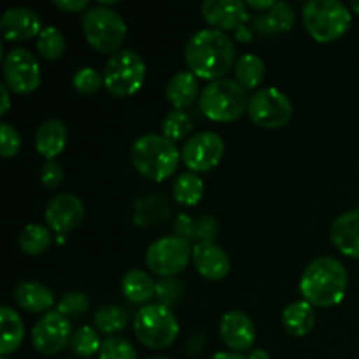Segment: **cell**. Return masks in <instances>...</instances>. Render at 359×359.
Returning <instances> with one entry per match:
<instances>
[{"instance_id": "10", "label": "cell", "mask_w": 359, "mask_h": 359, "mask_svg": "<svg viewBox=\"0 0 359 359\" xmlns=\"http://www.w3.org/2000/svg\"><path fill=\"white\" fill-rule=\"evenodd\" d=\"M248 114L259 128L279 130L293 118V102L277 88H263L249 98Z\"/></svg>"}, {"instance_id": "41", "label": "cell", "mask_w": 359, "mask_h": 359, "mask_svg": "<svg viewBox=\"0 0 359 359\" xmlns=\"http://www.w3.org/2000/svg\"><path fill=\"white\" fill-rule=\"evenodd\" d=\"M219 233V223L214 216H200L196 219V244L198 242H214Z\"/></svg>"}, {"instance_id": "18", "label": "cell", "mask_w": 359, "mask_h": 359, "mask_svg": "<svg viewBox=\"0 0 359 359\" xmlns=\"http://www.w3.org/2000/svg\"><path fill=\"white\" fill-rule=\"evenodd\" d=\"M193 263L207 280H223L231 269L230 258L216 242H198L193 245Z\"/></svg>"}, {"instance_id": "6", "label": "cell", "mask_w": 359, "mask_h": 359, "mask_svg": "<svg viewBox=\"0 0 359 359\" xmlns=\"http://www.w3.org/2000/svg\"><path fill=\"white\" fill-rule=\"evenodd\" d=\"M126 23L123 16L105 6L88 9L83 16V32L88 44L98 53L114 55L126 39Z\"/></svg>"}, {"instance_id": "51", "label": "cell", "mask_w": 359, "mask_h": 359, "mask_svg": "<svg viewBox=\"0 0 359 359\" xmlns=\"http://www.w3.org/2000/svg\"><path fill=\"white\" fill-rule=\"evenodd\" d=\"M147 359H170V358H167V356H151V358H147Z\"/></svg>"}, {"instance_id": "49", "label": "cell", "mask_w": 359, "mask_h": 359, "mask_svg": "<svg viewBox=\"0 0 359 359\" xmlns=\"http://www.w3.org/2000/svg\"><path fill=\"white\" fill-rule=\"evenodd\" d=\"M248 359H270V354L263 349H255L249 353Z\"/></svg>"}, {"instance_id": "16", "label": "cell", "mask_w": 359, "mask_h": 359, "mask_svg": "<svg viewBox=\"0 0 359 359\" xmlns=\"http://www.w3.org/2000/svg\"><path fill=\"white\" fill-rule=\"evenodd\" d=\"M221 340L228 349L235 353L251 351L256 340V328L252 319L241 311H230L221 318L219 323Z\"/></svg>"}, {"instance_id": "7", "label": "cell", "mask_w": 359, "mask_h": 359, "mask_svg": "<svg viewBox=\"0 0 359 359\" xmlns=\"http://www.w3.org/2000/svg\"><path fill=\"white\" fill-rule=\"evenodd\" d=\"M146 81V63L133 49H119L109 56L104 69V86L112 97H133Z\"/></svg>"}, {"instance_id": "24", "label": "cell", "mask_w": 359, "mask_h": 359, "mask_svg": "<svg viewBox=\"0 0 359 359\" xmlns=\"http://www.w3.org/2000/svg\"><path fill=\"white\" fill-rule=\"evenodd\" d=\"M25 339V325L14 309L4 305L0 309V354L7 358L16 353Z\"/></svg>"}, {"instance_id": "33", "label": "cell", "mask_w": 359, "mask_h": 359, "mask_svg": "<svg viewBox=\"0 0 359 359\" xmlns=\"http://www.w3.org/2000/svg\"><path fill=\"white\" fill-rule=\"evenodd\" d=\"M191 130L193 121L184 111H175L174 109L165 116L163 123H161V135L174 144L179 140H184L191 133Z\"/></svg>"}, {"instance_id": "38", "label": "cell", "mask_w": 359, "mask_h": 359, "mask_svg": "<svg viewBox=\"0 0 359 359\" xmlns=\"http://www.w3.org/2000/svg\"><path fill=\"white\" fill-rule=\"evenodd\" d=\"M182 291H184V286L175 277H168V279H161L156 283L158 302H160V305H165L168 309L181 300Z\"/></svg>"}, {"instance_id": "17", "label": "cell", "mask_w": 359, "mask_h": 359, "mask_svg": "<svg viewBox=\"0 0 359 359\" xmlns=\"http://www.w3.org/2000/svg\"><path fill=\"white\" fill-rule=\"evenodd\" d=\"M0 30L6 41L25 42L28 39L39 37L42 23L39 14L30 7H11L2 14Z\"/></svg>"}, {"instance_id": "39", "label": "cell", "mask_w": 359, "mask_h": 359, "mask_svg": "<svg viewBox=\"0 0 359 359\" xmlns=\"http://www.w3.org/2000/svg\"><path fill=\"white\" fill-rule=\"evenodd\" d=\"M21 149V137L16 128L9 125V123H0V154L2 158L9 160L14 158Z\"/></svg>"}, {"instance_id": "34", "label": "cell", "mask_w": 359, "mask_h": 359, "mask_svg": "<svg viewBox=\"0 0 359 359\" xmlns=\"http://www.w3.org/2000/svg\"><path fill=\"white\" fill-rule=\"evenodd\" d=\"M70 347L74 353L79 358H91L97 353H100V337L98 332L91 326H83L77 332H74L72 340H70Z\"/></svg>"}, {"instance_id": "44", "label": "cell", "mask_w": 359, "mask_h": 359, "mask_svg": "<svg viewBox=\"0 0 359 359\" xmlns=\"http://www.w3.org/2000/svg\"><path fill=\"white\" fill-rule=\"evenodd\" d=\"M203 347H205V337H203V333H195L188 342V354L189 356H198Z\"/></svg>"}, {"instance_id": "11", "label": "cell", "mask_w": 359, "mask_h": 359, "mask_svg": "<svg viewBox=\"0 0 359 359\" xmlns=\"http://www.w3.org/2000/svg\"><path fill=\"white\" fill-rule=\"evenodd\" d=\"M4 84L13 93L28 95L41 86V65L25 48H14L4 56Z\"/></svg>"}, {"instance_id": "19", "label": "cell", "mask_w": 359, "mask_h": 359, "mask_svg": "<svg viewBox=\"0 0 359 359\" xmlns=\"http://www.w3.org/2000/svg\"><path fill=\"white\" fill-rule=\"evenodd\" d=\"M330 238L344 256L359 259V209L340 214L333 221Z\"/></svg>"}, {"instance_id": "46", "label": "cell", "mask_w": 359, "mask_h": 359, "mask_svg": "<svg viewBox=\"0 0 359 359\" xmlns=\"http://www.w3.org/2000/svg\"><path fill=\"white\" fill-rule=\"evenodd\" d=\"M0 93H2V107H0V116H6L7 111L11 109V93H9V88L6 84L0 86Z\"/></svg>"}, {"instance_id": "26", "label": "cell", "mask_w": 359, "mask_h": 359, "mask_svg": "<svg viewBox=\"0 0 359 359\" xmlns=\"http://www.w3.org/2000/svg\"><path fill=\"white\" fill-rule=\"evenodd\" d=\"M316 325V312L309 302H293L283 312V326L290 335L305 337Z\"/></svg>"}, {"instance_id": "9", "label": "cell", "mask_w": 359, "mask_h": 359, "mask_svg": "<svg viewBox=\"0 0 359 359\" xmlns=\"http://www.w3.org/2000/svg\"><path fill=\"white\" fill-rule=\"evenodd\" d=\"M193 259V248L181 237H161L146 251V265L156 276L168 279L181 273Z\"/></svg>"}, {"instance_id": "29", "label": "cell", "mask_w": 359, "mask_h": 359, "mask_svg": "<svg viewBox=\"0 0 359 359\" xmlns=\"http://www.w3.org/2000/svg\"><path fill=\"white\" fill-rule=\"evenodd\" d=\"M172 195L177 203L184 207H195L203 196V181L195 172H184L175 179Z\"/></svg>"}, {"instance_id": "21", "label": "cell", "mask_w": 359, "mask_h": 359, "mask_svg": "<svg viewBox=\"0 0 359 359\" xmlns=\"http://www.w3.org/2000/svg\"><path fill=\"white\" fill-rule=\"evenodd\" d=\"M252 28L255 32H258L259 35H279V34H287L291 28L294 27V11L290 4L286 2H277L266 13L256 14L255 18H251Z\"/></svg>"}, {"instance_id": "40", "label": "cell", "mask_w": 359, "mask_h": 359, "mask_svg": "<svg viewBox=\"0 0 359 359\" xmlns=\"http://www.w3.org/2000/svg\"><path fill=\"white\" fill-rule=\"evenodd\" d=\"M172 230H174L175 237L184 238L189 244H191V242L196 244V219H193L188 214H179V216L175 217L174 224H172Z\"/></svg>"}, {"instance_id": "3", "label": "cell", "mask_w": 359, "mask_h": 359, "mask_svg": "<svg viewBox=\"0 0 359 359\" xmlns=\"http://www.w3.org/2000/svg\"><path fill=\"white\" fill-rule=\"evenodd\" d=\"M130 158L140 175L161 182L177 170L182 156L172 140L156 133H146L133 142Z\"/></svg>"}, {"instance_id": "22", "label": "cell", "mask_w": 359, "mask_h": 359, "mask_svg": "<svg viewBox=\"0 0 359 359\" xmlns=\"http://www.w3.org/2000/svg\"><path fill=\"white\" fill-rule=\"evenodd\" d=\"M14 300L23 311L32 314H48L55 305V293L48 286L35 280H25L14 287Z\"/></svg>"}, {"instance_id": "14", "label": "cell", "mask_w": 359, "mask_h": 359, "mask_svg": "<svg viewBox=\"0 0 359 359\" xmlns=\"http://www.w3.org/2000/svg\"><path fill=\"white\" fill-rule=\"evenodd\" d=\"M46 223L49 224V230L56 231L58 235H65L79 228L86 216L84 203L77 198L76 195H63L55 196L46 207Z\"/></svg>"}, {"instance_id": "12", "label": "cell", "mask_w": 359, "mask_h": 359, "mask_svg": "<svg viewBox=\"0 0 359 359\" xmlns=\"http://www.w3.org/2000/svg\"><path fill=\"white\" fill-rule=\"evenodd\" d=\"M224 140L216 132H198L182 146L181 156L189 172H209L221 163L224 156Z\"/></svg>"}, {"instance_id": "8", "label": "cell", "mask_w": 359, "mask_h": 359, "mask_svg": "<svg viewBox=\"0 0 359 359\" xmlns=\"http://www.w3.org/2000/svg\"><path fill=\"white\" fill-rule=\"evenodd\" d=\"M137 339L149 349H167L179 335V323L174 312L160 304L144 305L133 321Z\"/></svg>"}, {"instance_id": "28", "label": "cell", "mask_w": 359, "mask_h": 359, "mask_svg": "<svg viewBox=\"0 0 359 359\" xmlns=\"http://www.w3.org/2000/svg\"><path fill=\"white\" fill-rule=\"evenodd\" d=\"M235 76H237V83L244 90H255L265 81L266 65L258 55L248 53L238 58L237 65H235Z\"/></svg>"}, {"instance_id": "32", "label": "cell", "mask_w": 359, "mask_h": 359, "mask_svg": "<svg viewBox=\"0 0 359 359\" xmlns=\"http://www.w3.org/2000/svg\"><path fill=\"white\" fill-rule=\"evenodd\" d=\"M37 51L48 62H56L65 53V37L56 27H44L37 37Z\"/></svg>"}, {"instance_id": "50", "label": "cell", "mask_w": 359, "mask_h": 359, "mask_svg": "<svg viewBox=\"0 0 359 359\" xmlns=\"http://www.w3.org/2000/svg\"><path fill=\"white\" fill-rule=\"evenodd\" d=\"M351 7H353V11L356 14H359V0H354L353 4H351Z\"/></svg>"}, {"instance_id": "37", "label": "cell", "mask_w": 359, "mask_h": 359, "mask_svg": "<svg viewBox=\"0 0 359 359\" xmlns=\"http://www.w3.org/2000/svg\"><path fill=\"white\" fill-rule=\"evenodd\" d=\"M98 359H139L132 344L121 337H109L102 342Z\"/></svg>"}, {"instance_id": "1", "label": "cell", "mask_w": 359, "mask_h": 359, "mask_svg": "<svg viewBox=\"0 0 359 359\" xmlns=\"http://www.w3.org/2000/svg\"><path fill=\"white\" fill-rule=\"evenodd\" d=\"M189 72L198 79L217 81L233 67L235 44L224 32L205 28L191 35L184 51Z\"/></svg>"}, {"instance_id": "52", "label": "cell", "mask_w": 359, "mask_h": 359, "mask_svg": "<svg viewBox=\"0 0 359 359\" xmlns=\"http://www.w3.org/2000/svg\"><path fill=\"white\" fill-rule=\"evenodd\" d=\"M0 359H7V358H4V356H2V358H0Z\"/></svg>"}, {"instance_id": "45", "label": "cell", "mask_w": 359, "mask_h": 359, "mask_svg": "<svg viewBox=\"0 0 359 359\" xmlns=\"http://www.w3.org/2000/svg\"><path fill=\"white\" fill-rule=\"evenodd\" d=\"M276 4L277 2H273V0H248L245 6L252 11H258V13H266V11L272 9Z\"/></svg>"}, {"instance_id": "2", "label": "cell", "mask_w": 359, "mask_h": 359, "mask_svg": "<svg viewBox=\"0 0 359 359\" xmlns=\"http://www.w3.org/2000/svg\"><path fill=\"white\" fill-rule=\"evenodd\" d=\"M347 270L332 256H321L307 265L300 279V293L312 307L330 309L339 305L347 293Z\"/></svg>"}, {"instance_id": "5", "label": "cell", "mask_w": 359, "mask_h": 359, "mask_svg": "<svg viewBox=\"0 0 359 359\" xmlns=\"http://www.w3.org/2000/svg\"><path fill=\"white\" fill-rule=\"evenodd\" d=\"M305 30L314 41L328 44L342 37L353 23V16L340 0H311L302 11Z\"/></svg>"}, {"instance_id": "47", "label": "cell", "mask_w": 359, "mask_h": 359, "mask_svg": "<svg viewBox=\"0 0 359 359\" xmlns=\"http://www.w3.org/2000/svg\"><path fill=\"white\" fill-rule=\"evenodd\" d=\"M235 37H237L238 42H249L252 39V32L248 27H242L241 30L235 32Z\"/></svg>"}, {"instance_id": "27", "label": "cell", "mask_w": 359, "mask_h": 359, "mask_svg": "<svg viewBox=\"0 0 359 359\" xmlns=\"http://www.w3.org/2000/svg\"><path fill=\"white\" fill-rule=\"evenodd\" d=\"M170 203L161 191L147 195L139 200L135 205V224L137 226H154L170 216Z\"/></svg>"}, {"instance_id": "35", "label": "cell", "mask_w": 359, "mask_h": 359, "mask_svg": "<svg viewBox=\"0 0 359 359\" xmlns=\"http://www.w3.org/2000/svg\"><path fill=\"white\" fill-rule=\"evenodd\" d=\"M88 309H90V298L83 291H70V293H65L58 300V305H56V311L62 316H65L67 319L81 318L83 314H86Z\"/></svg>"}, {"instance_id": "31", "label": "cell", "mask_w": 359, "mask_h": 359, "mask_svg": "<svg viewBox=\"0 0 359 359\" xmlns=\"http://www.w3.org/2000/svg\"><path fill=\"white\" fill-rule=\"evenodd\" d=\"M18 242H20V248L25 255L39 256L49 249L53 235L49 228L42 226V224H28L21 230Z\"/></svg>"}, {"instance_id": "36", "label": "cell", "mask_w": 359, "mask_h": 359, "mask_svg": "<svg viewBox=\"0 0 359 359\" xmlns=\"http://www.w3.org/2000/svg\"><path fill=\"white\" fill-rule=\"evenodd\" d=\"M72 86L81 95H95L104 86V74L93 67H83L74 74Z\"/></svg>"}, {"instance_id": "13", "label": "cell", "mask_w": 359, "mask_h": 359, "mask_svg": "<svg viewBox=\"0 0 359 359\" xmlns=\"http://www.w3.org/2000/svg\"><path fill=\"white\" fill-rule=\"evenodd\" d=\"M72 325L70 319L51 311L42 316L32 328V344L35 351L46 356H53L65 349L72 340Z\"/></svg>"}, {"instance_id": "43", "label": "cell", "mask_w": 359, "mask_h": 359, "mask_svg": "<svg viewBox=\"0 0 359 359\" xmlns=\"http://www.w3.org/2000/svg\"><path fill=\"white\" fill-rule=\"evenodd\" d=\"M55 7L65 11V13H81L90 6L88 0H55Z\"/></svg>"}, {"instance_id": "25", "label": "cell", "mask_w": 359, "mask_h": 359, "mask_svg": "<svg viewBox=\"0 0 359 359\" xmlns=\"http://www.w3.org/2000/svg\"><path fill=\"white\" fill-rule=\"evenodd\" d=\"M123 294L128 302L137 305L147 304L151 298L156 297V283L144 270L133 269L123 276L121 280Z\"/></svg>"}, {"instance_id": "30", "label": "cell", "mask_w": 359, "mask_h": 359, "mask_svg": "<svg viewBox=\"0 0 359 359\" xmlns=\"http://www.w3.org/2000/svg\"><path fill=\"white\" fill-rule=\"evenodd\" d=\"M93 323L100 333L114 335L128 326V312L119 305H104L93 314Z\"/></svg>"}, {"instance_id": "4", "label": "cell", "mask_w": 359, "mask_h": 359, "mask_svg": "<svg viewBox=\"0 0 359 359\" xmlns=\"http://www.w3.org/2000/svg\"><path fill=\"white\" fill-rule=\"evenodd\" d=\"M249 98L244 88L233 79H217L207 84L200 93L198 107L207 119L231 123L248 112Z\"/></svg>"}, {"instance_id": "15", "label": "cell", "mask_w": 359, "mask_h": 359, "mask_svg": "<svg viewBox=\"0 0 359 359\" xmlns=\"http://www.w3.org/2000/svg\"><path fill=\"white\" fill-rule=\"evenodd\" d=\"M202 16L214 30H241L251 16L248 6L241 0H205L202 4Z\"/></svg>"}, {"instance_id": "48", "label": "cell", "mask_w": 359, "mask_h": 359, "mask_svg": "<svg viewBox=\"0 0 359 359\" xmlns=\"http://www.w3.org/2000/svg\"><path fill=\"white\" fill-rule=\"evenodd\" d=\"M210 359H248V356H242L238 353H217Z\"/></svg>"}, {"instance_id": "42", "label": "cell", "mask_w": 359, "mask_h": 359, "mask_svg": "<svg viewBox=\"0 0 359 359\" xmlns=\"http://www.w3.org/2000/svg\"><path fill=\"white\" fill-rule=\"evenodd\" d=\"M63 177H65V174H63V168L60 167L58 161L55 160L46 161V165L42 167V172H41V181L44 188L56 189L63 182Z\"/></svg>"}, {"instance_id": "23", "label": "cell", "mask_w": 359, "mask_h": 359, "mask_svg": "<svg viewBox=\"0 0 359 359\" xmlns=\"http://www.w3.org/2000/svg\"><path fill=\"white\" fill-rule=\"evenodd\" d=\"M165 97L174 105L175 111H182V109L189 107L191 104H195L196 98H200L198 77L189 72V70H181V72L174 74L168 79L167 88H165Z\"/></svg>"}, {"instance_id": "20", "label": "cell", "mask_w": 359, "mask_h": 359, "mask_svg": "<svg viewBox=\"0 0 359 359\" xmlns=\"http://www.w3.org/2000/svg\"><path fill=\"white\" fill-rule=\"evenodd\" d=\"M69 140V128L60 119H46L35 132V149L46 160H55L63 153Z\"/></svg>"}]
</instances>
